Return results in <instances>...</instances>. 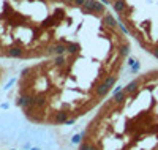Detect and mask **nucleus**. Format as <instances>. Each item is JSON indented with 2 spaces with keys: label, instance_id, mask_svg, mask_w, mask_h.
<instances>
[{
  "label": "nucleus",
  "instance_id": "1",
  "mask_svg": "<svg viewBox=\"0 0 158 150\" xmlns=\"http://www.w3.org/2000/svg\"><path fill=\"white\" fill-rule=\"evenodd\" d=\"M131 46V38L100 0H84L65 48L19 73L14 103L35 125L76 122L114 92Z\"/></svg>",
  "mask_w": 158,
  "mask_h": 150
},
{
  "label": "nucleus",
  "instance_id": "3",
  "mask_svg": "<svg viewBox=\"0 0 158 150\" xmlns=\"http://www.w3.org/2000/svg\"><path fill=\"white\" fill-rule=\"evenodd\" d=\"M84 0H0V60L33 62L68 43Z\"/></svg>",
  "mask_w": 158,
  "mask_h": 150
},
{
  "label": "nucleus",
  "instance_id": "4",
  "mask_svg": "<svg viewBox=\"0 0 158 150\" xmlns=\"http://www.w3.org/2000/svg\"><path fill=\"white\" fill-rule=\"evenodd\" d=\"M137 48L158 60V0H100Z\"/></svg>",
  "mask_w": 158,
  "mask_h": 150
},
{
  "label": "nucleus",
  "instance_id": "5",
  "mask_svg": "<svg viewBox=\"0 0 158 150\" xmlns=\"http://www.w3.org/2000/svg\"><path fill=\"white\" fill-rule=\"evenodd\" d=\"M3 78H5V68L2 65H0V84H2V81H3Z\"/></svg>",
  "mask_w": 158,
  "mask_h": 150
},
{
  "label": "nucleus",
  "instance_id": "2",
  "mask_svg": "<svg viewBox=\"0 0 158 150\" xmlns=\"http://www.w3.org/2000/svg\"><path fill=\"white\" fill-rule=\"evenodd\" d=\"M78 150H158V68L137 74L98 106Z\"/></svg>",
  "mask_w": 158,
  "mask_h": 150
}]
</instances>
